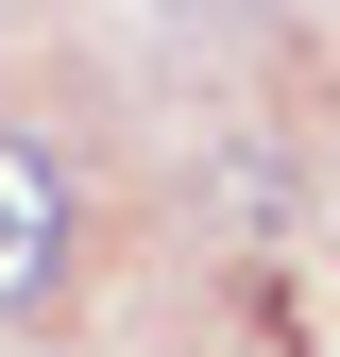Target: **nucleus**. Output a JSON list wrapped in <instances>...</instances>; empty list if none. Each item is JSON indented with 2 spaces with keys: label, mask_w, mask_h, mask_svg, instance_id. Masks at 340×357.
Masks as SVG:
<instances>
[{
  "label": "nucleus",
  "mask_w": 340,
  "mask_h": 357,
  "mask_svg": "<svg viewBox=\"0 0 340 357\" xmlns=\"http://www.w3.org/2000/svg\"><path fill=\"white\" fill-rule=\"evenodd\" d=\"M52 289H68V170L34 137H0V324L52 306Z\"/></svg>",
  "instance_id": "f257e3e1"
}]
</instances>
